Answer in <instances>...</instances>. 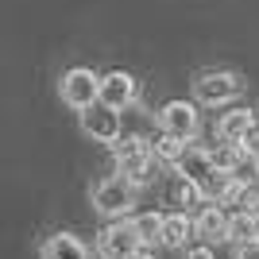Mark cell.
I'll use <instances>...</instances> for the list:
<instances>
[{
  "instance_id": "1",
  "label": "cell",
  "mask_w": 259,
  "mask_h": 259,
  "mask_svg": "<svg viewBox=\"0 0 259 259\" xmlns=\"http://www.w3.org/2000/svg\"><path fill=\"white\" fill-rule=\"evenodd\" d=\"M112 159H116V174H124L128 182H136V186L155 182L159 159L151 155V143L143 140V136H120L112 143Z\"/></svg>"
},
{
  "instance_id": "2",
  "label": "cell",
  "mask_w": 259,
  "mask_h": 259,
  "mask_svg": "<svg viewBox=\"0 0 259 259\" xmlns=\"http://www.w3.org/2000/svg\"><path fill=\"white\" fill-rule=\"evenodd\" d=\"M136 190H140V186L128 182L124 174H112V178L93 186V209H97L101 217L120 221V217H128L132 205H136Z\"/></svg>"
},
{
  "instance_id": "3",
  "label": "cell",
  "mask_w": 259,
  "mask_h": 259,
  "mask_svg": "<svg viewBox=\"0 0 259 259\" xmlns=\"http://www.w3.org/2000/svg\"><path fill=\"white\" fill-rule=\"evenodd\" d=\"M240 93H244V81H240V74H232V70H205V74L194 81V97L201 101V105H228V101H236Z\"/></svg>"
},
{
  "instance_id": "4",
  "label": "cell",
  "mask_w": 259,
  "mask_h": 259,
  "mask_svg": "<svg viewBox=\"0 0 259 259\" xmlns=\"http://www.w3.org/2000/svg\"><path fill=\"white\" fill-rule=\"evenodd\" d=\"M58 93H62V101L70 108H89L101 101V77L93 74V70H85V66H74V70H66L62 81H58Z\"/></svg>"
},
{
  "instance_id": "5",
  "label": "cell",
  "mask_w": 259,
  "mask_h": 259,
  "mask_svg": "<svg viewBox=\"0 0 259 259\" xmlns=\"http://www.w3.org/2000/svg\"><path fill=\"white\" fill-rule=\"evenodd\" d=\"M81 132H85L89 140H97V143H112L124 136V124H120V112L116 108H108L105 101H97V105H89L81 108Z\"/></svg>"
},
{
  "instance_id": "6",
  "label": "cell",
  "mask_w": 259,
  "mask_h": 259,
  "mask_svg": "<svg viewBox=\"0 0 259 259\" xmlns=\"http://www.w3.org/2000/svg\"><path fill=\"white\" fill-rule=\"evenodd\" d=\"M159 128L190 143L197 136V128H201V116H197L194 101H166V105L159 108Z\"/></svg>"
},
{
  "instance_id": "7",
  "label": "cell",
  "mask_w": 259,
  "mask_h": 259,
  "mask_svg": "<svg viewBox=\"0 0 259 259\" xmlns=\"http://www.w3.org/2000/svg\"><path fill=\"white\" fill-rule=\"evenodd\" d=\"M140 248L143 244H140V236H136L132 221H112V225L101 232V240H97L101 259H132Z\"/></svg>"
},
{
  "instance_id": "8",
  "label": "cell",
  "mask_w": 259,
  "mask_h": 259,
  "mask_svg": "<svg viewBox=\"0 0 259 259\" xmlns=\"http://www.w3.org/2000/svg\"><path fill=\"white\" fill-rule=\"evenodd\" d=\"M136 97H140V85H136V77H132L128 70H112V74L101 77V101H105L108 108L124 112V108L136 105Z\"/></svg>"
},
{
  "instance_id": "9",
  "label": "cell",
  "mask_w": 259,
  "mask_h": 259,
  "mask_svg": "<svg viewBox=\"0 0 259 259\" xmlns=\"http://www.w3.org/2000/svg\"><path fill=\"white\" fill-rule=\"evenodd\" d=\"M174 174H186L190 182H197L201 190H205V186L217 178V166H213V159H209L205 147H194V143H186V151L178 155V162H174Z\"/></svg>"
},
{
  "instance_id": "10",
  "label": "cell",
  "mask_w": 259,
  "mask_h": 259,
  "mask_svg": "<svg viewBox=\"0 0 259 259\" xmlns=\"http://www.w3.org/2000/svg\"><path fill=\"white\" fill-rule=\"evenodd\" d=\"M194 232L205 244H213V240H228V213L221 201H205V205L194 213Z\"/></svg>"
},
{
  "instance_id": "11",
  "label": "cell",
  "mask_w": 259,
  "mask_h": 259,
  "mask_svg": "<svg viewBox=\"0 0 259 259\" xmlns=\"http://www.w3.org/2000/svg\"><path fill=\"white\" fill-rule=\"evenodd\" d=\"M190 236H194V217L186 209H174L162 217V248H186Z\"/></svg>"
},
{
  "instance_id": "12",
  "label": "cell",
  "mask_w": 259,
  "mask_h": 259,
  "mask_svg": "<svg viewBox=\"0 0 259 259\" xmlns=\"http://www.w3.org/2000/svg\"><path fill=\"white\" fill-rule=\"evenodd\" d=\"M43 259H89V248L74 232H54L43 244Z\"/></svg>"
},
{
  "instance_id": "13",
  "label": "cell",
  "mask_w": 259,
  "mask_h": 259,
  "mask_svg": "<svg viewBox=\"0 0 259 259\" xmlns=\"http://www.w3.org/2000/svg\"><path fill=\"white\" fill-rule=\"evenodd\" d=\"M251 128V108H232V112H225L221 116V124H217V136L225 143H240V136Z\"/></svg>"
},
{
  "instance_id": "14",
  "label": "cell",
  "mask_w": 259,
  "mask_h": 259,
  "mask_svg": "<svg viewBox=\"0 0 259 259\" xmlns=\"http://www.w3.org/2000/svg\"><path fill=\"white\" fill-rule=\"evenodd\" d=\"M170 201L178 209H190V205H205L209 197H205V190L197 182H190L186 174H174V186H170Z\"/></svg>"
},
{
  "instance_id": "15",
  "label": "cell",
  "mask_w": 259,
  "mask_h": 259,
  "mask_svg": "<svg viewBox=\"0 0 259 259\" xmlns=\"http://www.w3.org/2000/svg\"><path fill=\"white\" fill-rule=\"evenodd\" d=\"M147 143H151V155H155L159 162H166V166H174V162H178V155L186 151V140H178V136H170V132H162V128L155 132Z\"/></svg>"
},
{
  "instance_id": "16",
  "label": "cell",
  "mask_w": 259,
  "mask_h": 259,
  "mask_svg": "<svg viewBox=\"0 0 259 259\" xmlns=\"http://www.w3.org/2000/svg\"><path fill=\"white\" fill-rule=\"evenodd\" d=\"M132 228H136V236H140L143 248L162 244V213H136L132 217Z\"/></svg>"
},
{
  "instance_id": "17",
  "label": "cell",
  "mask_w": 259,
  "mask_h": 259,
  "mask_svg": "<svg viewBox=\"0 0 259 259\" xmlns=\"http://www.w3.org/2000/svg\"><path fill=\"white\" fill-rule=\"evenodd\" d=\"M255 232H259V213L240 209V213L228 217V240L232 244H248V240H255Z\"/></svg>"
},
{
  "instance_id": "18",
  "label": "cell",
  "mask_w": 259,
  "mask_h": 259,
  "mask_svg": "<svg viewBox=\"0 0 259 259\" xmlns=\"http://www.w3.org/2000/svg\"><path fill=\"white\" fill-rule=\"evenodd\" d=\"M209 159H213V166H217V170L232 174V170L240 166V159H244V155L236 151V143H221V147H213V151H209Z\"/></svg>"
},
{
  "instance_id": "19",
  "label": "cell",
  "mask_w": 259,
  "mask_h": 259,
  "mask_svg": "<svg viewBox=\"0 0 259 259\" xmlns=\"http://www.w3.org/2000/svg\"><path fill=\"white\" fill-rule=\"evenodd\" d=\"M236 151L244 155V159H251V162H259V128L251 124L244 136H240V143H236Z\"/></svg>"
},
{
  "instance_id": "20",
  "label": "cell",
  "mask_w": 259,
  "mask_h": 259,
  "mask_svg": "<svg viewBox=\"0 0 259 259\" xmlns=\"http://www.w3.org/2000/svg\"><path fill=\"white\" fill-rule=\"evenodd\" d=\"M236 259H259V240H248V244H236Z\"/></svg>"
},
{
  "instance_id": "21",
  "label": "cell",
  "mask_w": 259,
  "mask_h": 259,
  "mask_svg": "<svg viewBox=\"0 0 259 259\" xmlns=\"http://www.w3.org/2000/svg\"><path fill=\"white\" fill-rule=\"evenodd\" d=\"M186 259H217V255H213V248H209V244H197V248L186 251Z\"/></svg>"
},
{
  "instance_id": "22",
  "label": "cell",
  "mask_w": 259,
  "mask_h": 259,
  "mask_svg": "<svg viewBox=\"0 0 259 259\" xmlns=\"http://www.w3.org/2000/svg\"><path fill=\"white\" fill-rule=\"evenodd\" d=\"M132 259H155V255H151V251H143V248H140V251H136Z\"/></svg>"
},
{
  "instance_id": "23",
  "label": "cell",
  "mask_w": 259,
  "mask_h": 259,
  "mask_svg": "<svg viewBox=\"0 0 259 259\" xmlns=\"http://www.w3.org/2000/svg\"><path fill=\"white\" fill-rule=\"evenodd\" d=\"M251 124H255V128H259V108H251Z\"/></svg>"
},
{
  "instance_id": "24",
  "label": "cell",
  "mask_w": 259,
  "mask_h": 259,
  "mask_svg": "<svg viewBox=\"0 0 259 259\" xmlns=\"http://www.w3.org/2000/svg\"><path fill=\"white\" fill-rule=\"evenodd\" d=\"M255 240H259V232H255Z\"/></svg>"
}]
</instances>
